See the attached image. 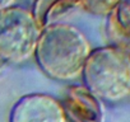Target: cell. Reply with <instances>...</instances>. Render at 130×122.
<instances>
[{
    "label": "cell",
    "instance_id": "cell-1",
    "mask_svg": "<svg viewBox=\"0 0 130 122\" xmlns=\"http://www.w3.org/2000/svg\"><path fill=\"white\" fill-rule=\"evenodd\" d=\"M89 52V42L80 29L57 22L41 29L33 55L46 76L56 82H70L80 75Z\"/></svg>",
    "mask_w": 130,
    "mask_h": 122
},
{
    "label": "cell",
    "instance_id": "cell-2",
    "mask_svg": "<svg viewBox=\"0 0 130 122\" xmlns=\"http://www.w3.org/2000/svg\"><path fill=\"white\" fill-rule=\"evenodd\" d=\"M80 75L83 85L102 102H120L130 95V53L115 45L93 48Z\"/></svg>",
    "mask_w": 130,
    "mask_h": 122
},
{
    "label": "cell",
    "instance_id": "cell-3",
    "mask_svg": "<svg viewBox=\"0 0 130 122\" xmlns=\"http://www.w3.org/2000/svg\"><path fill=\"white\" fill-rule=\"evenodd\" d=\"M40 32L29 9L12 5L0 10V60L9 64L27 61L35 52Z\"/></svg>",
    "mask_w": 130,
    "mask_h": 122
},
{
    "label": "cell",
    "instance_id": "cell-4",
    "mask_svg": "<svg viewBox=\"0 0 130 122\" xmlns=\"http://www.w3.org/2000/svg\"><path fill=\"white\" fill-rule=\"evenodd\" d=\"M9 122H67V118L57 98L46 93H29L14 103Z\"/></svg>",
    "mask_w": 130,
    "mask_h": 122
},
{
    "label": "cell",
    "instance_id": "cell-5",
    "mask_svg": "<svg viewBox=\"0 0 130 122\" xmlns=\"http://www.w3.org/2000/svg\"><path fill=\"white\" fill-rule=\"evenodd\" d=\"M65 118L69 122H103L102 100L82 85H70L60 100Z\"/></svg>",
    "mask_w": 130,
    "mask_h": 122
},
{
    "label": "cell",
    "instance_id": "cell-6",
    "mask_svg": "<svg viewBox=\"0 0 130 122\" xmlns=\"http://www.w3.org/2000/svg\"><path fill=\"white\" fill-rule=\"evenodd\" d=\"M79 7V0H35L32 14L40 29L57 23L60 18Z\"/></svg>",
    "mask_w": 130,
    "mask_h": 122
},
{
    "label": "cell",
    "instance_id": "cell-7",
    "mask_svg": "<svg viewBox=\"0 0 130 122\" xmlns=\"http://www.w3.org/2000/svg\"><path fill=\"white\" fill-rule=\"evenodd\" d=\"M120 0H79V5L93 15H110Z\"/></svg>",
    "mask_w": 130,
    "mask_h": 122
},
{
    "label": "cell",
    "instance_id": "cell-8",
    "mask_svg": "<svg viewBox=\"0 0 130 122\" xmlns=\"http://www.w3.org/2000/svg\"><path fill=\"white\" fill-rule=\"evenodd\" d=\"M113 19L119 32L130 38V0H120L113 10Z\"/></svg>",
    "mask_w": 130,
    "mask_h": 122
},
{
    "label": "cell",
    "instance_id": "cell-9",
    "mask_svg": "<svg viewBox=\"0 0 130 122\" xmlns=\"http://www.w3.org/2000/svg\"><path fill=\"white\" fill-rule=\"evenodd\" d=\"M15 0H0V10H4L12 5H14Z\"/></svg>",
    "mask_w": 130,
    "mask_h": 122
}]
</instances>
